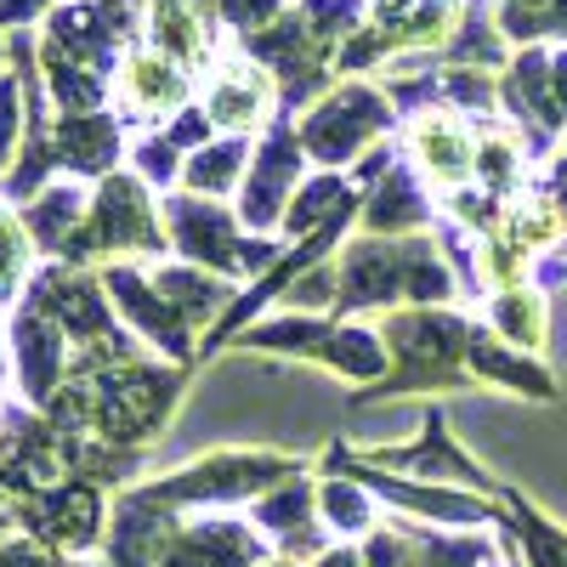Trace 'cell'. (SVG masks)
<instances>
[{"mask_svg": "<svg viewBox=\"0 0 567 567\" xmlns=\"http://www.w3.org/2000/svg\"><path fill=\"white\" fill-rule=\"evenodd\" d=\"M256 523L278 539L284 556H323L329 550V528H323V511H318V488H307L301 477L278 483L272 494H261L256 505Z\"/></svg>", "mask_w": 567, "mask_h": 567, "instance_id": "obj_1", "label": "cell"}, {"mask_svg": "<svg viewBox=\"0 0 567 567\" xmlns=\"http://www.w3.org/2000/svg\"><path fill=\"white\" fill-rule=\"evenodd\" d=\"M267 550H261V534L245 528V523H187L176 528L171 550L159 567H261Z\"/></svg>", "mask_w": 567, "mask_h": 567, "instance_id": "obj_2", "label": "cell"}, {"mask_svg": "<svg viewBox=\"0 0 567 567\" xmlns=\"http://www.w3.org/2000/svg\"><path fill=\"white\" fill-rule=\"evenodd\" d=\"M505 511H511V534H516V545H523L528 567H567V528H556L539 505H528L511 488H505Z\"/></svg>", "mask_w": 567, "mask_h": 567, "instance_id": "obj_3", "label": "cell"}, {"mask_svg": "<svg viewBox=\"0 0 567 567\" xmlns=\"http://www.w3.org/2000/svg\"><path fill=\"white\" fill-rule=\"evenodd\" d=\"M318 511H323V528L341 534V539H369L374 534V505H369V488L358 477H341V483H323L318 488Z\"/></svg>", "mask_w": 567, "mask_h": 567, "instance_id": "obj_4", "label": "cell"}, {"mask_svg": "<svg viewBox=\"0 0 567 567\" xmlns=\"http://www.w3.org/2000/svg\"><path fill=\"white\" fill-rule=\"evenodd\" d=\"M499 307H505V329H511L523 347H539V341H545V307H539L534 296H505Z\"/></svg>", "mask_w": 567, "mask_h": 567, "instance_id": "obj_5", "label": "cell"}, {"mask_svg": "<svg viewBox=\"0 0 567 567\" xmlns=\"http://www.w3.org/2000/svg\"><path fill=\"white\" fill-rule=\"evenodd\" d=\"M0 567H63L52 545H40L34 534L23 539H0Z\"/></svg>", "mask_w": 567, "mask_h": 567, "instance_id": "obj_6", "label": "cell"}, {"mask_svg": "<svg viewBox=\"0 0 567 567\" xmlns=\"http://www.w3.org/2000/svg\"><path fill=\"white\" fill-rule=\"evenodd\" d=\"M312 567H363V550H358L352 539H336V545H329Z\"/></svg>", "mask_w": 567, "mask_h": 567, "instance_id": "obj_7", "label": "cell"}, {"mask_svg": "<svg viewBox=\"0 0 567 567\" xmlns=\"http://www.w3.org/2000/svg\"><path fill=\"white\" fill-rule=\"evenodd\" d=\"M0 539H12V505L0 499Z\"/></svg>", "mask_w": 567, "mask_h": 567, "instance_id": "obj_8", "label": "cell"}, {"mask_svg": "<svg viewBox=\"0 0 567 567\" xmlns=\"http://www.w3.org/2000/svg\"><path fill=\"white\" fill-rule=\"evenodd\" d=\"M261 567H307V561H296V556H267Z\"/></svg>", "mask_w": 567, "mask_h": 567, "instance_id": "obj_9", "label": "cell"}, {"mask_svg": "<svg viewBox=\"0 0 567 567\" xmlns=\"http://www.w3.org/2000/svg\"><path fill=\"white\" fill-rule=\"evenodd\" d=\"M63 567H91V561H63ZM103 567H114V561H103Z\"/></svg>", "mask_w": 567, "mask_h": 567, "instance_id": "obj_10", "label": "cell"}]
</instances>
